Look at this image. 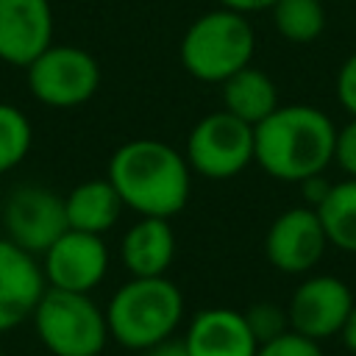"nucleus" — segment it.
Instances as JSON below:
<instances>
[{
  "label": "nucleus",
  "mask_w": 356,
  "mask_h": 356,
  "mask_svg": "<svg viewBox=\"0 0 356 356\" xmlns=\"http://www.w3.org/2000/svg\"><path fill=\"white\" fill-rule=\"evenodd\" d=\"M256 53V33L248 14L234 8H211L192 19L178 44L181 67L203 83H222L248 67Z\"/></svg>",
  "instance_id": "4"
},
{
  "label": "nucleus",
  "mask_w": 356,
  "mask_h": 356,
  "mask_svg": "<svg viewBox=\"0 0 356 356\" xmlns=\"http://www.w3.org/2000/svg\"><path fill=\"white\" fill-rule=\"evenodd\" d=\"M220 86H222V108L250 125L261 122L270 111H275L281 106L273 78L253 64L236 70Z\"/></svg>",
  "instance_id": "17"
},
{
  "label": "nucleus",
  "mask_w": 356,
  "mask_h": 356,
  "mask_svg": "<svg viewBox=\"0 0 356 356\" xmlns=\"http://www.w3.org/2000/svg\"><path fill=\"white\" fill-rule=\"evenodd\" d=\"M337 100L348 111V117H356V50L342 61L337 72Z\"/></svg>",
  "instance_id": "24"
},
{
  "label": "nucleus",
  "mask_w": 356,
  "mask_h": 356,
  "mask_svg": "<svg viewBox=\"0 0 356 356\" xmlns=\"http://www.w3.org/2000/svg\"><path fill=\"white\" fill-rule=\"evenodd\" d=\"M0 356H3V353H0Z\"/></svg>",
  "instance_id": "29"
},
{
  "label": "nucleus",
  "mask_w": 356,
  "mask_h": 356,
  "mask_svg": "<svg viewBox=\"0 0 356 356\" xmlns=\"http://www.w3.org/2000/svg\"><path fill=\"white\" fill-rule=\"evenodd\" d=\"M328 245L356 256V178L334 181L328 195L314 206Z\"/></svg>",
  "instance_id": "18"
},
{
  "label": "nucleus",
  "mask_w": 356,
  "mask_h": 356,
  "mask_svg": "<svg viewBox=\"0 0 356 356\" xmlns=\"http://www.w3.org/2000/svg\"><path fill=\"white\" fill-rule=\"evenodd\" d=\"M31 95L50 108H75L100 86V67L95 56L75 44H50L28 67Z\"/></svg>",
  "instance_id": "7"
},
{
  "label": "nucleus",
  "mask_w": 356,
  "mask_h": 356,
  "mask_svg": "<svg viewBox=\"0 0 356 356\" xmlns=\"http://www.w3.org/2000/svg\"><path fill=\"white\" fill-rule=\"evenodd\" d=\"M142 356H189V353H186L184 339L170 337V339H164V342H159V345H153V348L142 350Z\"/></svg>",
  "instance_id": "26"
},
{
  "label": "nucleus",
  "mask_w": 356,
  "mask_h": 356,
  "mask_svg": "<svg viewBox=\"0 0 356 356\" xmlns=\"http://www.w3.org/2000/svg\"><path fill=\"white\" fill-rule=\"evenodd\" d=\"M334 120L309 103H289L253 125V161L275 181L300 184L334 164Z\"/></svg>",
  "instance_id": "2"
},
{
  "label": "nucleus",
  "mask_w": 356,
  "mask_h": 356,
  "mask_svg": "<svg viewBox=\"0 0 356 356\" xmlns=\"http://www.w3.org/2000/svg\"><path fill=\"white\" fill-rule=\"evenodd\" d=\"M217 3L225 6V8L242 11V14H253V11H267V8H273L275 0H217Z\"/></svg>",
  "instance_id": "28"
},
{
  "label": "nucleus",
  "mask_w": 356,
  "mask_h": 356,
  "mask_svg": "<svg viewBox=\"0 0 356 356\" xmlns=\"http://www.w3.org/2000/svg\"><path fill=\"white\" fill-rule=\"evenodd\" d=\"M0 220L6 236L22 250L42 256L70 225L64 211V197L47 186H17L6 195Z\"/></svg>",
  "instance_id": "8"
},
{
  "label": "nucleus",
  "mask_w": 356,
  "mask_h": 356,
  "mask_svg": "<svg viewBox=\"0 0 356 356\" xmlns=\"http://www.w3.org/2000/svg\"><path fill=\"white\" fill-rule=\"evenodd\" d=\"M328 189H331V181L325 178V172H320V175H312V178H303L300 181V195H303V200H306V206H317L325 195H328Z\"/></svg>",
  "instance_id": "25"
},
{
  "label": "nucleus",
  "mask_w": 356,
  "mask_h": 356,
  "mask_svg": "<svg viewBox=\"0 0 356 356\" xmlns=\"http://www.w3.org/2000/svg\"><path fill=\"white\" fill-rule=\"evenodd\" d=\"M334 164H337L348 178H356V117H350L342 128H337V139H334Z\"/></svg>",
  "instance_id": "23"
},
{
  "label": "nucleus",
  "mask_w": 356,
  "mask_h": 356,
  "mask_svg": "<svg viewBox=\"0 0 356 356\" xmlns=\"http://www.w3.org/2000/svg\"><path fill=\"white\" fill-rule=\"evenodd\" d=\"M178 239L167 217H136L120 242V261L128 275H167Z\"/></svg>",
  "instance_id": "15"
},
{
  "label": "nucleus",
  "mask_w": 356,
  "mask_h": 356,
  "mask_svg": "<svg viewBox=\"0 0 356 356\" xmlns=\"http://www.w3.org/2000/svg\"><path fill=\"white\" fill-rule=\"evenodd\" d=\"M245 320L250 325V331L256 334L259 345L267 339L281 337L284 331H289V317H286V306H278L273 300H259L253 306L245 309Z\"/></svg>",
  "instance_id": "21"
},
{
  "label": "nucleus",
  "mask_w": 356,
  "mask_h": 356,
  "mask_svg": "<svg viewBox=\"0 0 356 356\" xmlns=\"http://www.w3.org/2000/svg\"><path fill=\"white\" fill-rule=\"evenodd\" d=\"M339 339H342V345H345V350L356 356V303H353V309L348 312V317H345V323H342V331H339Z\"/></svg>",
  "instance_id": "27"
},
{
  "label": "nucleus",
  "mask_w": 356,
  "mask_h": 356,
  "mask_svg": "<svg viewBox=\"0 0 356 356\" xmlns=\"http://www.w3.org/2000/svg\"><path fill=\"white\" fill-rule=\"evenodd\" d=\"M353 303H356L353 289L339 275L331 273L306 275L286 300L289 328L309 339L325 342L331 337H339L342 323L353 309Z\"/></svg>",
  "instance_id": "9"
},
{
  "label": "nucleus",
  "mask_w": 356,
  "mask_h": 356,
  "mask_svg": "<svg viewBox=\"0 0 356 356\" xmlns=\"http://www.w3.org/2000/svg\"><path fill=\"white\" fill-rule=\"evenodd\" d=\"M325 248L328 236L320 214L306 203L281 211L264 234V256L284 275L312 273L320 264Z\"/></svg>",
  "instance_id": "10"
},
{
  "label": "nucleus",
  "mask_w": 356,
  "mask_h": 356,
  "mask_svg": "<svg viewBox=\"0 0 356 356\" xmlns=\"http://www.w3.org/2000/svg\"><path fill=\"white\" fill-rule=\"evenodd\" d=\"M106 178L122 206L136 217L172 220L186 209L192 195V167L186 156L170 142L150 136L120 145L108 159Z\"/></svg>",
  "instance_id": "1"
},
{
  "label": "nucleus",
  "mask_w": 356,
  "mask_h": 356,
  "mask_svg": "<svg viewBox=\"0 0 356 356\" xmlns=\"http://www.w3.org/2000/svg\"><path fill=\"white\" fill-rule=\"evenodd\" d=\"M31 320L39 342L53 356H100L111 339L106 309H100L89 292L47 286Z\"/></svg>",
  "instance_id": "5"
},
{
  "label": "nucleus",
  "mask_w": 356,
  "mask_h": 356,
  "mask_svg": "<svg viewBox=\"0 0 356 356\" xmlns=\"http://www.w3.org/2000/svg\"><path fill=\"white\" fill-rule=\"evenodd\" d=\"M181 339L189 356H256L259 350V339L250 331L245 312L231 306L197 312Z\"/></svg>",
  "instance_id": "14"
},
{
  "label": "nucleus",
  "mask_w": 356,
  "mask_h": 356,
  "mask_svg": "<svg viewBox=\"0 0 356 356\" xmlns=\"http://www.w3.org/2000/svg\"><path fill=\"white\" fill-rule=\"evenodd\" d=\"M31 145L33 128L28 117L11 103H0V175L22 164Z\"/></svg>",
  "instance_id": "20"
},
{
  "label": "nucleus",
  "mask_w": 356,
  "mask_h": 356,
  "mask_svg": "<svg viewBox=\"0 0 356 356\" xmlns=\"http://www.w3.org/2000/svg\"><path fill=\"white\" fill-rule=\"evenodd\" d=\"M122 200L108 178H89L70 189L64 197L67 225L75 231L89 234H106L114 228V222L122 214Z\"/></svg>",
  "instance_id": "16"
},
{
  "label": "nucleus",
  "mask_w": 356,
  "mask_h": 356,
  "mask_svg": "<svg viewBox=\"0 0 356 356\" xmlns=\"http://www.w3.org/2000/svg\"><path fill=\"white\" fill-rule=\"evenodd\" d=\"M44 289L47 281L36 256L14 245L8 236H3L0 239V334L31 320Z\"/></svg>",
  "instance_id": "12"
},
{
  "label": "nucleus",
  "mask_w": 356,
  "mask_h": 356,
  "mask_svg": "<svg viewBox=\"0 0 356 356\" xmlns=\"http://www.w3.org/2000/svg\"><path fill=\"white\" fill-rule=\"evenodd\" d=\"M256 356H325L317 339H309L298 331H284L275 339H267L259 345Z\"/></svg>",
  "instance_id": "22"
},
{
  "label": "nucleus",
  "mask_w": 356,
  "mask_h": 356,
  "mask_svg": "<svg viewBox=\"0 0 356 356\" xmlns=\"http://www.w3.org/2000/svg\"><path fill=\"white\" fill-rule=\"evenodd\" d=\"M184 156L195 175L228 181L253 164V125L220 108L200 117L186 134Z\"/></svg>",
  "instance_id": "6"
},
{
  "label": "nucleus",
  "mask_w": 356,
  "mask_h": 356,
  "mask_svg": "<svg viewBox=\"0 0 356 356\" xmlns=\"http://www.w3.org/2000/svg\"><path fill=\"white\" fill-rule=\"evenodd\" d=\"M50 44V0H0V61L11 67H28Z\"/></svg>",
  "instance_id": "13"
},
{
  "label": "nucleus",
  "mask_w": 356,
  "mask_h": 356,
  "mask_svg": "<svg viewBox=\"0 0 356 356\" xmlns=\"http://www.w3.org/2000/svg\"><path fill=\"white\" fill-rule=\"evenodd\" d=\"M270 14L281 39L292 44H309L325 31L323 0H275Z\"/></svg>",
  "instance_id": "19"
},
{
  "label": "nucleus",
  "mask_w": 356,
  "mask_h": 356,
  "mask_svg": "<svg viewBox=\"0 0 356 356\" xmlns=\"http://www.w3.org/2000/svg\"><path fill=\"white\" fill-rule=\"evenodd\" d=\"M184 292L167 275H131L106 303L108 334L128 350H147L175 337L184 323Z\"/></svg>",
  "instance_id": "3"
},
{
  "label": "nucleus",
  "mask_w": 356,
  "mask_h": 356,
  "mask_svg": "<svg viewBox=\"0 0 356 356\" xmlns=\"http://www.w3.org/2000/svg\"><path fill=\"white\" fill-rule=\"evenodd\" d=\"M42 273L47 286L70 292H92L108 273V248L103 234L67 228L44 253Z\"/></svg>",
  "instance_id": "11"
}]
</instances>
